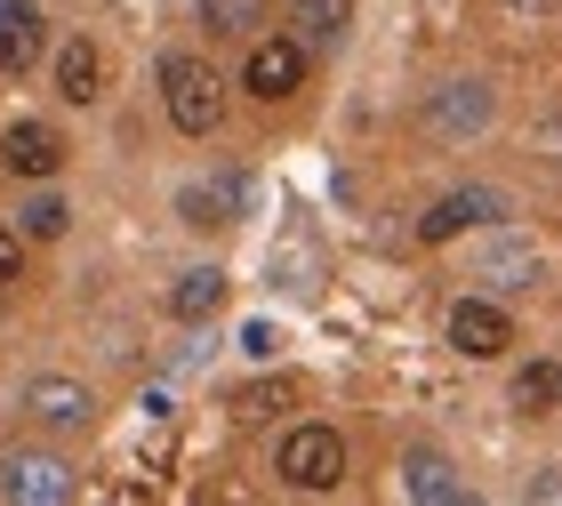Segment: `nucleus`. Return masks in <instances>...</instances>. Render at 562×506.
Returning <instances> with one entry per match:
<instances>
[{"label": "nucleus", "instance_id": "nucleus-1", "mask_svg": "<svg viewBox=\"0 0 562 506\" xmlns=\"http://www.w3.org/2000/svg\"><path fill=\"white\" fill-rule=\"evenodd\" d=\"M161 97H169V121H177L186 137H210L217 121H225L217 72L201 65V57H186V48H169V57H161Z\"/></svg>", "mask_w": 562, "mask_h": 506}, {"label": "nucleus", "instance_id": "nucleus-2", "mask_svg": "<svg viewBox=\"0 0 562 506\" xmlns=\"http://www.w3.org/2000/svg\"><path fill=\"white\" fill-rule=\"evenodd\" d=\"M273 466H281V483H290V491H338V483H346V442H338V426H290Z\"/></svg>", "mask_w": 562, "mask_h": 506}, {"label": "nucleus", "instance_id": "nucleus-3", "mask_svg": "<svg viewBox=\"0 0 562 506\" xmlns=\"http://www.w3.org/2000/svg\"><path fill=\"white\" fill-rule=\"evenodd\" d=\"M0 498H16V506H65L72 498V466L48 459V450H9V466H0Z\"/></svg>", "mask_w": 562, "mask_h": 506}, {"label": "nucleus", "instance_id": "nucleus-4", "mask_svg": "<svg viewBox=\"0 0 562 506\" xmlns=\"http://www.w3.org/2000/svg\"><path fill=\"white\" fill-rule=\"evenodd\" d=\"M482 130H491V89L482 81L426 89V137H482Z\"/></svg>", "mask_w": 562, "mask_h": 506}, {"label": "nucleus", "instance_id": "nucleus-5", "mask_svg": "<svg viewBox=\"0 0 562 506\" xmlns=\"http://www.w3.org/2000/svg\"><path fill=\"white\" fill-rule=\"evenodd\" d=\"M442 330H450L458 353H474V362H498V353L515 346V322H506V306H491V297H458Z\"/></svg>", "mask_w": 562, "mask_h": 506}, {"label": "nucleus", "instance_id": "nucleus-6", "mask_svg": "<svg viewBox=\"0 0 562 506\" xmlns=\"http://www.w3.org/2000/svg\"><path fill=\"white\" fill-rule=\"evenodd\" d=\"M491 217H506V193H491V185H458V193H442V201L418 217V241H458L467 225H491Z\"/></svg>", "mask_w": 562, "mask_h": 506}, {"label": "nucleus", "instance_id": "nucleus-7", "mask_svg": "<svg viewBox=\"0 0 562 506\" xmlns=\"http://www.w3.org/2000/svg\"><path fill=\"white\" fill-rule=\"evenodd\" d=\"M241 81H249L258 105L297 97V81H305V41H258V48H249V65H241Z\"/></svg>", "mask_w": 562, "mask_h": 506}, {"label": "nucleus", "instance_id": "nucleus-8", "mask_svg": "<svg viewBox=\"0 0 562 506\" xmlns=\"http://www.w3.org/2000/svg\"><path fill=\"white\" fill-rule=\"evenodd\" d=\"M0 161L16 177H57L65 169V137L48 130V121H9V137H0Z\"/></svg>", "mask_w": 562, "mask_h": 506}, {"label": "nucleus", "instance_id": "nucleus-9", "mask_svg": "<svg viewBox=\"0 0 562 506\" xmlns=\"http://www.w3.org/2000/svg\"><path fill=\"white\" fill-rule=\"evenodd\" d=\"M24 411H33L41 426H89V386L81 378H33V386H24Z\"/></svg>", "mask_w": 562, "mask_h": 506}, {"label": "nucleus", "instance_id": "nucleus-10", "mask_svg": "<svg viewBox=\"0 0 562 506\" xmlns=\"http://www.w3.org/2000/svg\"><path fill=\"white\" fill-rule=\"evenodd\" d=\"M41 57V0H0V72H33Z\"/></svg>", "mask_w": 562, "mask_h": 506}, {"label": "nucleus", "instance_id": "nucleus-11", "mask_svg": "<svg viewBox=\"0 0 562 506\" xmlns=\"http://www.w3.org/2000/svg\"><path fill=\"white\" fill-rule=\"evenodd\" d=\"M57 89L72 97V105H97V97H105V48L97 41H65L57 48Z\"/></svg>", "mask_w": 562, "mask_h": 506}, {"label": "nucleus", "instance_id": "nucleus-12", "mask_svg": "<svg viewBox=\"0 0 562 506\" xmlns=\"http://www.w3.org/2000/svg\"><path fill=\"white\" fill-rule=\"evenodd\" d=\"M402 491H411L418 506H458V498H467L458 466H450V459H434V450H411V466H402Z\"/></svg>", "mask_w": 562, "mask_h": 506}, {"label": "nucleus", "instance_id": "nucleus-13", "mask_svg": "<svg viewBox=\"0 0 562 506\" xmlns=\"http://www.w3.org/2000/svg\"><path fill=\"white\" fill-rule=\"evenodd\" d=\"M225 306V273L217 266H193V273H177V282H169V314L177 322H210Z\"/></svg>", "mask_w": 562, "mask_h": 506}, {"label": "nucleus", "instance_id": "nucleus-14", "mask_svg": "<svg viewBox=\"0 0 562 506\" xmlns=\"http://www.w3.org/2000/svg\"><path fill=\"white\" fill-rule=\"evenodd\" d=\"M297 41L305 48H338L346 41V24H353V0H297Z\"/></svg>", "mask_w": 562, "mask_h": 506}, {"label": "nucleus", "instance_id": "nucleus-15", "mask_svg": "<svg viewBox=\"0 0 562 506\" xmlns=\"http://www.w3.org/2000/svg\"><path fill=\"white\" fill-rule=\"evenodd\" d=\"M201 24H210L217 41H241L266 24V0H201Z\"/></svg>", "mask_w": 562, "mask_h": 506}, {"label": "nucleus", "instance_id": "nucleus-16", "mask_svg": "<svg viewBox=\"0 0 562 506\" xmlns=\"http://www.w3.org/2000/svg\"><path fill=\"white\" fill-rule=\"evenodd\" d=\"M506 394H515V411H522V418H547V411H554V362H522Z\"/></svg>", "mask_w": 562, "mask_h": 506}, {"label": "nucleus", "instance_id": "nucleus-17", "mask_svg": "<svg viewBox=\"0 0 562 506\" xmlns=\"http://www.w3.org/2000/svg\"><path fill=\"white\" fill-rule=\"evenodd\" d=\"M290 402H297V378H258V386L234 394V411L241 418H273V411H290Z\"/></svg>", "mask_w": 562, "mask_h": 506}, {"label": "nucleus", "instance_id": "nucleus-18", "mask_svg": "<svg viewBox=\"0 0 562 506\" xmlns=\"http://www.w3.org/2000/svg\"><path fill=\"white\" fill-rule=\"evenodd\" d=\"M177 210H186V225H234V185H193Z\"/></svg>", "mask_w": 562, "mask_h": 506}, {"label": "nucleus", "instance_id": "nucleus-19", "mask_svg": "<svg viewBox=\"0 0 562 506\" xmlns=\"http://www.w3.org/2000/svg\"><path fill=\"white\" fill-rule=\"evenodd\" d=\"M65 225H72V210H65V201H57V193H41V201H24V234H33V241H57V234H65Z\"/></svg>", "mask_w": 562, "mask_h": 506}, {"label": "nucleus", "instance_id": "nucleus-20", "mask_svg": "<svg viewBox=\"0 0 562 506\" xmlns=\"http://www.w3.org/2000/svg\"><path fill=\"white\" fill-rule=\"evenodd\" d=\"M16 273H24V241H16V234H0V290H9Z\"/></svg>", "mask_w": 562, "mask_h": 506}, {"label": "nucleus", "instance_id": "nucleus-21", "mask_svg": "<svg viewBox=\"0 0 562 506\" xmlns=\"http://www.w3.org/2000/svg\"><path fill=\"white\" fill-rule=\"evenodd\" d=\"M241 346H249V353H258V362H266V353L281 346V330H273V322H249V330H241Z\"/></svg>", "mask_w": 562, "mask_h": 506}, {"label": "nucleus", "instance_id": "nucleus-22", "mask_svg": "<svg viewBox=\"0 0 562 506\" xmlns=\"http://www.w3.org/2000/svg\"><path fill=\"white\" fill-rule=\"evenodd\" d=\"M554 411H562V362H554Z\"/></svg>", "mask_w": 562, "mask_h": 506}, {"label": "nucleus", "instance_id": "nucleus-23", "mask_svg": "<svg viewBox=\"0 0 562 506\" xmlns=\"http://www.w3.org/2000/svg\"><path fill=\"white\" fill-rule=\"evenodd\" d=\"M515 9H547V0H515Z\"/></svg>", "mask_w": 562, "mask_h": 506}]
</instances>
